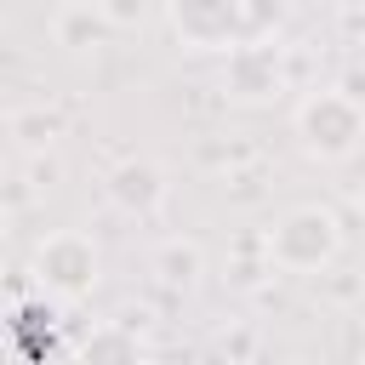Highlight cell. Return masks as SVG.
Here are the masks:
<instances>
[{
  "label": "cell",
  "instance_id": "6da1fadb",
  "mask_svg": "<svg viewBox=\"0 0 365 365\" xmlns=\"http://www.w3.org/2000/svg\"><path fill=\"white\" fill-rule=\"evenodd\" d=\"M291 131H297V143H302L308 160H319V165H342V160L365 143V108H359L354 91L325 86V91H308V97L297 103Z\"/></svg>",
  "mask_w": 365,
  "mask_h": 365
},
{
  "label": "cell",
  "instance_id": "7a4b0ae2",
  "mask_svg": "<svg viewBox=\"0 0 365 365\" xmlns=\"http://www.w3.org/2000/svg\"><path fill=\"white\" fill-rule=\"evenodd\" d=\"M336 251H342V217L331 205H314V200L308 205H291L268 228V257L285 274H314V268L336 262Z\"/></svg>",
  "mask_w": 365,
  "mask_h": 365
},
{
  "label": "cell",
  "instance_id": "3957f363",
  "mask_svg": "<svg viewBox=\"0 0 365 365\" xmlns=\"http://www.w3.org/2000/svg\"><path fill=\"white\" fill-rule=\"evenodd\" d=\"M34 285L40 291H51L57 302H80V297H91L97 291V279H103V251H97V240L91 234H80V228H57V234H46L40 245H34Z\"/></svg>",
  "mask_w": 365,
  "mask_h": 365
},
{
  "label": "cell",
  "instance_id": "277c9868",
  "mask_svg": "<svg viewBox=\"0 0 365 365\" xmlns=\"http://www.w3.org/2000/svg\"><path fill=\"white\" fill-rule=\"evenodd\" d=\"M165 23L188 51H234L251 34L245 0H165Z\"/></svg>",
  "mask_w": 365,
  "mask_h": 365
},
{
  "label": "cell",
  "instance_id": "5b68a950",
  "mask_svg": "<svg viewBox=\"0 0 365 365\" xmlns=\"http://www.w3.org/2000/svg\"><path fill=\"white\" fill-rule=\"evenodd\" d=\"M228 68H222V91L234 103H274L285 91V57L268 34H245L234 51H222Z\"/></svg>",
  "mask_w": 365,
  "mask_h": 365
},
{
  "label": "cell",
  "instance_id": "8992f818",
  "mask_svg": "<svg viewBox=\"0 0 365 365\" xmlns=\"http://www.w3.org/2000/svg\"><path fill=\"white\" fill-rule=\"evenodd\" d=\"M103 188H108V200L125 217H154L165 205V171H160V160H120Z\"/></svg>",
  "mask_w": 365,
  "mask_h": 365
},
{
  "label": "cell",
  "instance_id": "52a82bcc",
  "mask_svg": "<svg viewBox=\"0 0 365 365\" xmlns=\"http://www.w3.org/2000/svg\"><path fill=\"white\" fill-rule=\"evenodd\" d=\"M108 29V17L97 11V6H68L63 17H57V46H68V51H86L97 34Z\"/></svg>",
  "mask_w": 365,
  "mask_h": 365
},
{
  "label": "cell",
  "instance_id": "ba28073f",
  "mask_svg": "<svg viewBox=\"0 0 365 365\" xmlns=\"http://www.w3.org/2000/svg\"><path fill=\"white\" fill-rule=\"evenodd\" d=\"M154 268H160V279H165V285H188V279L200 274V245H188V240H171V245H160Z\"/></svg>",
  "mask_w": 365,
  "mask_h": 365
},
{
  "label": "cell",
  "instance_id": "9c48e42d",
  "mask_svg": "<svg viewBox=\"0 0 365 365\" xmlns=\"http://www.w3.org/2000/svg\"><path fill=\"white\" fill-rule=\"evenodd\" d=\"M137 354H143V348H137V331H120V325L91 331L86 348H80V359H137Z\"/></svg>",
  "mask_w": 365,
  "mask_h": 365
},
{
  "label": "cell",
  "instance_id": "30bf717a",
  "mask_svg": "<svg viewBox=\"0 0 365 365\" xmlns=\"http://www.w3.org/2000/svg\"><path fill=\"white\" fill-rule=\"evenodd\" d=\"M11 131L23 137V148H40V143H51V137H57V120L34 108V114H17V120H11Z\"/></svg>",
  "mask_w": 365,
  "mask_h": 365
},
{
  "label": "cell",
  "instance_id": "8fae6325",
  "mask_svg": "<svg viewBox=\"0 0 365 365\" xmlns=\"http://www.w3.org/2000/svg\"><path fill=\"white\" fill-rule=\"evenodd\" d=\"M97 11L108 17V29H137L143 11H148V0H97Z\"/></svg>",
  "mask_w": 365,
  "mask_h": 365
},
{
  "label": "cell",
  "instance_id": "7c38bea8",
  "mask_svg": "<svg viewBox=\"0 0 365 365\" xmlns=\"http://www.w3.org/2000/svg\"><path fill=\"white\" fill-rule=\"evenodd\" d=\"M245 17H251V34H268L285 23V0H245Z\"/></svg>",
  "mask_w": 365,
  "mask_h": 365
},
{
  "label": "cell",
  "instance_id": "4fadbf2b",
  "mask_svg": "<svg viewBox=\"0 0 365 365\" xmlns=\"http://www.w3.org/2000/svg\"><path fill=\"white\" fill-rule=\"evenodd\" d=\"M331 6H342V11H365V0H331Z\"/></svg>",
  "mask_w": 365,
  "mask_h": 365
},
{
  "label": "cell",
  "instance_id": "5bb4252c",
  "mask_svg": "<svg viewBox=\"0 0 365 365\" xmlns=\"http://www.w3.org/2000/svg\"><path fill=\"white\" fill-rule=\"evenodd\" d=\"M354 205H359V228H365V188H359V200H354Z\"/></svg>",
  "mask_w": 365,
  "mask_h": 365
}]
</instances>
